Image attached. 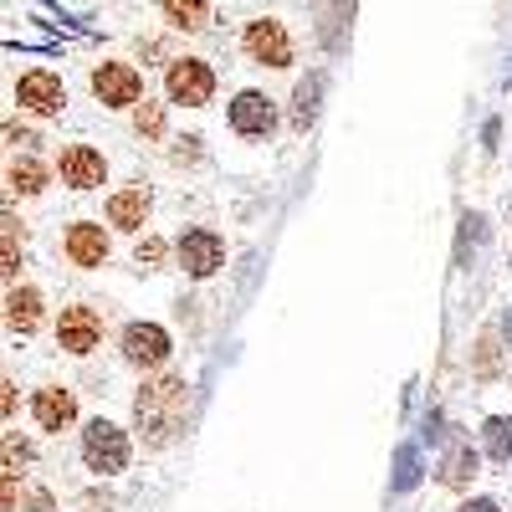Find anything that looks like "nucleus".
I'll use <instances>...</instances> for the list:
<instances>
[{"label":"nucleus","instance_id":"nucleus-11","mask_svg":"<svg viewBox=\"0 0 512 512\" xmlns=\"http://www.w3.org/2000/svg\"><path fill=\"white\" fill-rule=\"evenodd\" d=\"M62 185H72V190H98L103 180H108V159L93 149V144H72V149H62Z\"/></svg>","mask_w":512,"mask_h":512},{"label":"nucleus","instance_id":"nucleus-17","mask_svg":"<svg viewBox=\"0 0 512 512\" xmlns=\"http://www.w3.org/2000/svg\"><path fill=\"white\" fill-rule=\"evenodd\" d=\"M159 16L175 31H200L210 21V6H205V0H159Z\"/></svg>","mask_w":512,"mask_h":512},{"label":"nucleus","instance_id":"nucleus-7","mask_svg":"<svg viewBox=\"0 0 512 512\" xmlns=\"http://www.w3.org/2000/svg\"><path fill=\"white\" fill-rule=\"evenodd\" d=\"M175 256H180V267L190 277H216L226 267V241H221V231H210V226H190L180 236Z\"/></svg>","mask_w":512,"mask_h":512},{"label":"nucleus","instance_id":"nucleus-1","mask_svg":"<svg viewBox=\"0 0 512 512\" xmlns=\"http://www.w3.org/2000/svg\"><path fill=\"white\" fill-rule=\"evenodd\" d=\"M190 420V384L180 374H154L139 384L134 395V431L144 436V446L164 451L169 441H180Z\"/></svg>","mask_w":512,"mask_h":512},{"label":"nucleus","instance_id":"nucleus-10","mask_svg":"<svg viewBox=\"0 0 512 512\" xmlns=\"http://www.w3.org/2000/svg\"><path fill=\"white\" fill-rule=\"evenodd\" d=\"M231 128L241 139H272V128H277V108L267 93H236L231 98Z\"/></svg>","mask_w":512,"mask_h":512},{"label":"nucleus","instance_id":"nucleus-26","mask_svg":"<svg viewBox=\"0 0 512 512\" xmlns=\"http://www.w3.org/2000/svg\"><path fill=\"white\" fill-rule=\"evenodd\" d=\"M0 272H6V282H16V272H21L16 267V221L11 216H6V267H0Z\"/></svg>","mask_w":512,"mask_h":512},{"label":"nucleus","instance_id":"nucleus-21","mask_svg":"<svg viewBox=\"0 0 512 512\" xmlns=\"http://www.w3.org/2000/svg\"><path fill=\"white\" fill-rule=\"evenodd\" d=\"M134 128H139V139H164V103H139L134 108Z\"/></svg>","mask_w":512,"mask_h":512},{"label":"nucleus","instance_id":"nucleus-13","mask_svg":"<svg viewBox=\"0 0 512 512\" xmlns=\"http://www.w3.org/2000/svg\"><path fill=\"white\" fill-rule=\"evenodd\" d=\"M31 415L41 431H67V425L77 420V395L67 390V384H47V390L31 395Z\"/></svg>","mask_w":512,"mask_h":512},{"label":"nucleus","instance_id":"nucleus-18","mask_svg":"<svg viewBox=\"0 0 512 512\" xmlns=\"http://www.w3.org/2000/svg\"><path fill=\"white\" fill-rule=\"evenodd\" d=\"M6 185H11V195H41L47 190V169H41L36 159H16L6 169Z\"/></svg>","mask_w":512,"mask_h":512},{"label":"nucleus","instance_id":"nucleus-30","mask_svg":"<svg viewBox=\"0 0 512 512\" xmlns=\"http://www.w3.org/2000/svg\"><path fill=\"white\" fill-rule=\"evenodd\" d=\"M6 139H11V144H36V134H31V128H16V123L6 128Z\"/></svg>","mask_w":512,"mask_h":512},{"label":"nucleus","instance_id":"nucleus-20","mask_svg":"<svg viewBox=\"0 0 512 512\" xmlns=\"http://www.w3.org/2000/svg\"><path fill=\"white\" fill-rule=\"evenodd\" d=\"M472 472H477L472 446H451V456L441 461V482L446 487H466V482H472Z\"/></svg>","mask_w":512,"mask_h":512},{"label":"nucleus","instance_id":"nucleus-3","mask_svg":"<svg viewBox=\"0 0 512 512\" xmlns=\"http://www.w3.org/2000/svg\"><path fill=\"white\" fill-rule=\"evenodd\" d=\"M164 93L180 108H205L210 93H216V72H210L200 57H175L169 72H164Z\"/></svg>","mask_w":512,"mask_h":512},{"label":"nucleus","instance_id":"nucleus-5","mask_svg":"<svg viewBox=\"0 0 512 512\" xmlns=\"http://www.w3.org/2000/svg\"><path fill=\"white\" fill-rule=\"evenodd\" d=\"M93 98L103 108H139V98H144L139 67H128V62H98L93 67Z\"/></svg>","mask_w":512,"mask_h":512},{"label":"nucleus","instance_id":"nucleus-22","mask_svg":"<svg viewBox=\"0 0 512 512\" xmlns=\"http://www.w3.org/2000/svg\"><path fill=\"white\" fill-rule=\"evenodd\" d=\"M415 482H420V451L400 446V456H395V492H410Z\"/></svg>","mask_w":512,"mask_h":512},{"label":"nucleus","instance_id":"nucleus-4","mask_svg":"<svg viewBox=\"0 0 512 512\" xmlns=\"http://www.w3.org/2000/svg\"><path fill=\"white\" fill-rule=\"evenodd\" d=\"M241 47H246V57H251L256 67H292V36H287V26L272 21V16L246 21Z\"/></svg>","mask_w":512,"mask_h":512},{"label":"nucleus","instance_id":"nucleus-2","mask_svg":"<svg viewBox=\"0 0 512 512\" xmlns=\"http://www.w3.org/2000/svg\"><path fill=\"white\" fill-rule=\"evenodd\" d=\"M82 461H88V472H98V477H118L128 466V436L113 420H93L88 431H82Z\"/></svg>","mask_w":512,"mask_h":512},{"label":"nucleus","instance_id":"nucleus-6","mask_svg":"<svg viewBox=\"0 0 512 512\" xmlns=\"http://www.w3.org/2000/svg\"><path fill=\"white\" fill-rule=\"evenodd\" d=\"M57 344H62L72 359H88V354L103 344V313L88 308V303L62 308V318H57Z\"/></svg>","mask_w":512,"mask_h":512},{"label":"nucleus","instance_id":"nucleus-31","mask_svg":"<svg viewBox=\"0 0 512 512\" xmlns=\"http://www.w3.org/2000/svg\"><path fill=\"white\" fill-rule=\"evenodd\" d=\"M502 338H507V349H512V308H507V318H502Z\"/></svg>","mask_w":512,"mask_h":512},{"label":"nucleus","instance_id":"nucleus-24","mask_svg":"<svg viewBox=\"0 0 512 512\" xmlns=\"http://www.w3.org/2000/svg\"><path fill=\"white\" fill-rule=\"evenodd\" d=\"M344 16H354V0H333L328 26H323V41H328V47H338V26H344Z\"/></svg>","mask_w":512,"mask_h":512},{"label":"nucleus","instance_id":"nucleus-8","mask_svg":"<svg viewBox=\"0 0 512 512\" xmlns=\"http://www.w3.org/2000/svg\"><path fill=\"white\" fill-rule=\"evenodd\" d=\"M169 333L159 323H128L123 328V364H134V369H159L169 359Z\"/></svg>","mask_w":512,"mask_h":512},{"label":"nucleus","instance_id":"nucleus-14","mask_svg":"<svg viewBox=\"0 0 512 512\" xmlns=\"http://www.w3.org/2000/svg\"><path fill=\"white\" fill-rule=\"evenodd\" d=\"M149 210H154L149 190H144V185H128V190H118V195L108 200V226H118V231H144V226H149Z\"/></svg>","mask_w":512,"mask_h":512},{"label":"nucleus","instance_id":"nucleus-25","mask_svg":"<svg viewBox=\"0 0 512 512\" xmlns=\"http://www.w3.org/2000/svg\"><path fill=\"white\" fill-rule=\"evenodd\" d=\"M169 159H175L180 169H185V164H200V134H185L175 149H169Z\"/></svg>","mask_w":512,"mask_h":512},{"label":"nucleus","instance_id":"nucleus-27","mask_svg":"<svg viewBox=\"0 0 512 512\" xmlns=\"http://www.w3.org/2000/svg\"><path fill=\"white\" fill-rule=\"evenodd\" d=\"M477 349H482V354H477V369H482V374H492V369H497V354H492L497 344H492V338H482Z\"/></svg>","mask_w":512,"mask_h":512},{"label":"nucleus","instance_id":"nucleus-19","mask_svg":"<svg viewBox=\"0 0 512 512\" xmlns=\"http://www.w3.org/2000/svg\"><path fill=\"white\" fill-rule=\"evenodd\" d=\"M482 446H487L492 461H512V420L507 415H492L482 425Z\"/></svg>","mask_w":512,"mask_h":512},{"label":"nucleus","instance_id":"nucleus-15","mask_svg":"<svg viewBox=\"0 0 512 512\" xmlns=\"http://www.w3.org/2000/svg\"><path fill=\"white\" fill-rule=\"evenodd\" d=\"M6 323H11V333H36L41 328V292L36 287H11L6 292Z\"/></svg>","mask_w":512,"mask_h":512},{"label":"nucleus","instance_id":"nucleus-23","mask_svg":"<svg viewBox=\"0 0 512 512\" xmlns=\"http://www.w3.org/2000/svg\"><path fill=\"white\" fill-rule=\"evenodd\" d=\"M134 262H139L144 272H154V267L164 262V241H159V236H144V241L134 246Z\"/></svg>","mask_w":512,"mask_h":512},{"label":"nucleus","instance_id":"nucleus-12","mask_svg":"<svg viewBox=\"0 0 512 512\" xmlns=\"http://www.w3.org/2000/svg\"><path fill=\"white\" fill-rule=\"evenodd\" d=\"M62 251H67L72 267H88V272H93V267L108 262V231H103L98 221H77V226H67Z\"/></svg>","mask_w":512,"mask_h":512},{"label":"nucleus","instance_id":"nucleus-29","mask_svg":"<svg viewBox=\"0 0 512 512\" xmlns=\"http://www.w3.org/2000/svg\"><path fill=\"white\" fill-rule=\"evenodd\" d=\"M461 512H502L492 497H472V502H461Z\"/></svg>","mask_w":512,"mask_h":512},{"label":"nucleus","instance_id":"nucleus-9","mask_svg":"<svg viewBox=\"0 0 512 512\" xmlns=\"http://www.w3.org/2000/svg\"><path fill=\"white\" fill-rule=\"evenodd\" d=\"M16 103L31 108L36 118H57L67 108V88H62V77H52V72H21Z\"/></svg>","mask_w":512,"mask_h":512},{"label":"nucleus","instance_id":"nucleus-16","mask_svg":"<svg viewBox=\"0 0 512 512\" xmlns=\"http://www.w3.org/2000/svg\"><path fill=\"white\" fill-rule=\"evenodd\" d=\"M318 98H323V72H308L303 82H297V93H292V128H308L318 123Z\"/></svg>","mask_w":512,"mask_h":512},{"label":"nucleus","instance_id":"nucleus-28","mask_svg":"<svg viewBox=\"0 0 512 512\" xmlns=\"http://www.w3.org/2000/svg\"><path fill=\"white\" fill-rule=\"evenodd\" d=\"M0 390H6V395H0V410H6V415H16V379H6Z\"/></svg>","mask_w":512,"mask_h":512}]
</instances>
